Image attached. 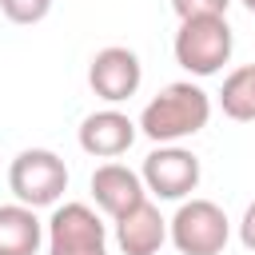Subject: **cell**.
Wrapping results in <instances>:
<instances>
[{"instance_id": "cell-1", "label": "cell", "mask_w": 255, "mask_h": 255, "mask_svg": "<svg viewBox=\"0 0 255 255\" xmlns=\"http://www.w3.org/2000/svg\"><path fill=\"white\" fill-rule=\"evenodd\" d=\"M207 120H211V96L191 80H175V84L159 88L155 100H147L135 128L151 143H179V139L199 135L207 128Z\"/></svg>"}, {"instance_id": "cell-2", "label": "cell", "mask_w": 255, "mask_h": 255, "mask_svg": "<svg viewBox=\"0 0 255 255\" xmlns=\"http://www.w3.org/2000/svg\"><path fill=\"white\" fill-rule=\"evenodd\" d=\"M231 48H235V36H231V24L227 16H203V20H179V32H175V64L191 76H215L223 72V64L231 60Z\"/></svg>"}, {"instance_id": "cell-3", "label": "cell", "mask_w": 255, "mask_h": 255, "mask_svg": "<svg viewBox=\"0 0 255 255\" xmlns=\"http://www.w3.org/2000/svg\"><path fill=\"white\" fill-rule=\"evenodd\" d=\"M8 191L24 207H56L68 191V163L48 147H28L8 167Z\"/></svg>"}, {"instance_id": "cell-4", "label": "cell", "mask_w": 255, "mask_h": 255, "mask_svg": "<svg viewBox=\"0 0 255 255\" xmlns=\"http://www.w3.org/2000/svg\"><path fill=\"white\" fill-rule=\"evenodd\" d=\"M167 239L179 255H223L231 239V219L211 199H183L167 219Z\"/></svg>"}, {"instance_id": "cell-5", "label": "cell", "mask_w": 255, "mask_h": 255, "mask_svg": "<svg viewBox=\"0 0 255 255\" xmlns=\"http://www.w3.org/2000/svg\"><path fill=\"white\" fill-rule=\"evenodd\" d=\"M44 239L48 255H108V227L88 203H56Z\"/></svg>"}, {"instance_id": "cell-6", "label": "cell", "mask_w": 255, "mask_h": 255, "mask_svg": "<svg viewBox=\"0 0 255 255\" xmlns=\"http://www.w3.org/2000/svg\"><path fill=\"white\" fill-rule=\"evenodd\" d=\"M199 155L179 147V143H159L155 151H147L143 167H139V179H143V191L155 195V199H187L195 187H199Z\"/></svg>"}, {"instance_id": "cell-7", "label": "cell", "mask_w": 255, "mask_h": 255, "mask_svg": "<svg viewBox=\"0 0 255 255\" xmlns=\"http://www.w3.org/2000/svg\"><path fill=\"white\" fill-rule=\"evenodd\" d=\"M88 84H92V92H96L100 100L124 104V100H131V96L139 92V84H143V64H139V56H135L131 48H120V44L100 48V52L92 56V64H88Z\"/></svg>"}, {"instance_id": "cell-8", "label": "cell", "mask_w": 255, "mask_h": 255, "mask_svg": "<svg viewBox=\"0 0 255 255\" xmlns=\"http://www.w3.org/2000/svg\"><path fill=\"white\" fill-rule=\"evenodd\" d=\"M135 135H139L135 120H128V116L116 112V108H100V112L84 116L76 139H80V147H84L88 155H96V159H116V155H124V151L135 143Z\"/></svg>"}, {"instance_id": "cell-9", "label": "cell", "mask_w": 255, "mask_h": 255, "mask_svg": "<svg viewBox=\"0 0 255 255\" xmlns=\"http://www.w3.org/2000/svg\"><path fill=\"white\" fill-rule=\"evenodd\" d=\"M92 199H96V207H100L104 215L120 219L124 211H131L135 203H143L147 191H143L139 171H131L128 163L108 159V163H100V167L92 171Z\"/></svg>"}, {"instance_id": "cell-10", "label": "cell", "mask_w": 255, "mask_h": 255, "mask_svg": "<svg viewBox=\"0 0 255 255\" xmlns=\"http://www.w3.org/2000/svg\"><path fill=\"white\" fill-rule=\"evenodd\" d=\"M116 243L124 255H155L167 243V219L151 199H143L116 219Z\"/></svg>"}, {"instance_id": "cell-11", "label": "cell", "mask_w": 255, "mask_h": 255, "mask_svg": "<svg viewBox=\"0 0 255 255\" xmlns=\"http://www.w3.org/2000/svg\"><path fill=\"white\" fill-rule=\"evenodd\" d=\"M44 243V223L24 203L0 207V255H36Z\"/></svg>"}, {"instance_id": "cell-12", "label": "cell", "mask_w": 255, "mask_h": 255, "mask_svg": "<svg viewBox=\"0 0 255 255\" xmlns=\"http://www.w3.org/2000/svg\"><path fill=\"white\" fill-rule=\"evenodd\" d=\"M219 108H223V116H231L239 124H251L255 120V64H243V68H235L223 80Z\"/></svg>"}, {"instance_id": "cell-13", "label": "cell", "mask_w": 255, "mask_h": 255, "mask_svg": "<svg viewBox=\"0 0 255 255\" xmlns=\"http://www.w3.org/2000/svg\"><path fill=\"white\" fill-rule=\"evenodd\" d=\"M0 12L12 24H40L52 12V0H0Z\"/></svg>"}, {"instance_id": "cell-14", "label": "cell", "mask_w": 255, "mask_h": 255, "mask_svg": "<svg viewBox=\"0 0 255 255\" xmlns=\"http://www.w3.org/2000/svg\"><path fill=\"white\" fill-rule=\"evenodd\" d=\"M231 0H171V12L179 20H203V16H227Z\"/></svg>"}, {"instance_id": "cell-15", "label": "cell", "mask_w": 255, "mask_h": 255, "mask_svg": "<svg viewBox=\"0 0 255 255\" xmlns=\"http://www.w3.org/2000/svg\"><path fill=\"white\" fill-rule=\"evenodd\" d=\"M239 243H243L247 251H255V199L247 203V211H243V219H239Z\"/></svg>"}, {"instance_id": "cell-16", "label": "cell", "mask_w": 255, "mask_h": 255, "mask_svg": "<svg viewBox=\"0 0 255 255\" xmlns=\"http://www.w3.org/2000/svg\"><path fill=\"white\" fill-rule=\"evenodd\" d=\"M239 4H243V8H247V12H255V0H239Z\"/></svg>"}]
</instances>
